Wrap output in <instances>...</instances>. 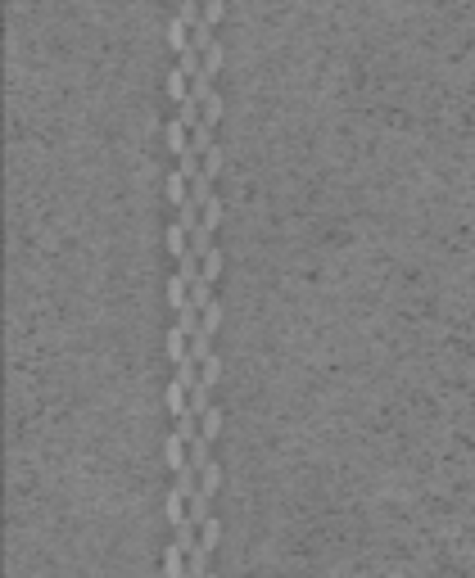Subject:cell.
I'll return each mask as SVG.
<instances>
[{
  "instance_id": "6da1fadb",
  "label": "cell",
  "mask_w": 475,
  "mask_h": 578,
  "mask_svg": "<svg viewBox=\"0 0 475 578\" xmlns=\"http://www.w3.org/2000/svg\"><path fill=\"white\" fill-rule=\"evenodd\" d=\"M190 303H195L199 312H204V307L213 303V276H204V272H199L195 281H190Z\"/></svg>"
},
{
  "instance_id": "7a4b0ae2",
  "label": "cell",
  "mask_w": 475,
  "mask_h": 578,
  "mask_svg": "<svg viewBox=\"0 0 475 578\" xmlns=\"http://www.w3.org/2000/svg\"><path fill=\"white\" fill-rule=\"evenodd\" d=\"M168 144H173V154L195 149V144H190V127H186L182 118H173V122H168Z\"/></svg>"
},
{
  "instance_id": "3957f363",
  "label": "cell",
  "mask_w": 475,
  "mask_h": 578,
  "mask_svg": "<svg viewBox=\"0 0 475 578\" xmlns=\"http://www.w3.org/2000/svg\"><path fill=\"white\" fill-rule=\"evenodd\" d=\"M186 32H190V23H186L182 14H173V18H168V45H173L177 54H182L186 45H190V41H186Z\"/></svg>"
},
{
  "instance_id": "277c9868",
  "label": "cell",
  "mask_w": 475,
  "mask_h": 578,
  "mask_svg": "<svg viewBox=\"0 0 475 578\" xmlns=\"http://www.w3.org/2000/svg\"><path fill=\"white\" fill-rule=\"evenodd\" d=\"M190 357H195L199 366L213 357V334H208V330H195V334H190Z\"/></svg>"
},
{
  "instance_id": "5b68a950",
  "label": "cell",
  "mask_w": 475,
  "mask_h": 578,
  "mask_svg": "<svg viewBox=\"0 0 475 578\" xmlns=\"http://www.w3.org/2000/svg\"><path fill=\"white\" fill-rule=\"evenodd\" d=\"M186 393H190V384H182V380H173V384H168V411H173V420L190 407V402H186Z\"/></svg>"
},
{
  "instance_id": "8992f818",
  "label": "cell",
  "mask_w": 475,
  "mask_h": 578,
  "mask_svg": "<svg viewBox=\"0 0 475 578\" xmlns=\"http://www.w3.org/2000/svg\"><path fill=\"white\" fill-rule=\"evenodd\" d=\"M168 95H173V104H182L186 95H190V73H182V68L168 73Z\"/></svg>"
},
{
  "instance_id": "52a82bcc",
  "label": "cell",
  "mask_w": 475,
  "mask_h": 578,
  "mask_svg": "<svg viewBox=\"0 0 475 578\" xmlns=\"http://www.w3.org/2000/svg\"><path fill=\"white\" fill-rule=\"evenodd\" d=\"M186 285H190V276H182V272H177L173 281H168V303H173V312L190 303V298H186Z\"/></svg>"
},
{
  "instance_id": "ba28073f",
  "label": "cell",
  "mask_w": 475,
  "mask_h": 578,
  "mask_svg": "<svg viewBox=\"0 0 475 578\" xmlns=\"http://www.w3.org/2000/svg\"><path fill=\"white\" fill-rule=\"evenodd\" d=\"M208 502H213V493H204V488L190 493V519H195V524H204V519H208Z\"/></svg>"
},
{
  "instance_id": "9c48e42d",
  "label": "cell",
  "mask_w": 475,
  "mask_h": 578,
  "mask_svg": "<svg viewBox=\"0 0 475 578\" xmlns=\"http://www.w3.org/2000/svg\"><path fill=\"white\" fill-rule=\"evenodd\" d=\"M186 181H190V177H186V172H182V168H177V172H173V177H168V199H173V204H186V199H190V190H186Z\"/></svg>"
},
{
  "instance_id": "30bf717a",
  "label": "cell",
  "mask_w": 475,
  "mask_h": 578,
  "mask_svg": "<svg viewBox=\"0 0 475 578\" xmlns=\"http://www.w3.org/2000/svg\"><path fill=\"white\" fill-rule=\"evenodd\" d=\"M186 502H190V497H186V493H177V488L168 493V524H173V528L186 519Z\"/></svg>"
},
{
  "instance_id": "8fae6325",
  "label": "cell",
  "mask_w": 475,
  "mask_h": 578,
  "mask_svg": "<svg viewBox=\"0 0 475 578\" xmlns=\"http://www.w3.org/2000/svg\"><path fill=\"white\" fill-rule=\"evenodd\" d=\"M199 371H204V366H199L195 357H182V362H177V380H182V384H190V389L199 384Z\"/></svg>"
},
{
  "instance_id": "7c38bea8",
  "label": "cell",
  "mask_w": 475,
  "mask_h": 578,
  "mask_svg": "<svg viewBox=\"0 0 475 578\" xmlns=\"http://www.w3.org/2000/svg\"><path fill=\"white\" fill-rule=\"evenodd\" d=\"M208 393H213V384H204V380L190 389V411H195V416H204V411H208Z\"/></svg>"
},
{
  "instance_id": "4fadbf2b",
  "label": "cell",
  "mask_w": 475,
  "mask_h": 578,
  "mask_svg": "<svg viewBox=\"0 0 475 578\" xmlns=\"http://www.w3.org/2000/svg\"><path fill=\"white\" fill-rule=\"evenodd\" d=\"M190 144H195V149H199V154H204V149H213V122H208V118H204V122H199V127H195V131H190Z\"/></svg>"
},
{
  "instance_id": "5bb4252c",
  "label": "cell",
  "mask_w": 475,
  "mask_h": 578,
  "mask_svg": "<svg viewBox=\"0 0 475 578\" xmlns=\"http://www.w3.org/2000/svg\"><path fill=\"white\" fill-rule=\"evenodd\" d=\"M190 41H195L199 50H208V45H213V23H208V18H199V23L190 27Z\"/></svg>"
},
{
  "instance_id": "9a60e30c",
  "label": "cell",
  "mask_w": 475,
  "mask_h": 578,
  "mask_svg": "<svg viewBox=\"0 0 475 578\" xmlns=\"http://www.w3.org/2000/svg\"><path fill=\"white\" fill-rule=\"evenodd\" d=\"M163 574H186V561H182V547L173 542V551L163 556Z\"/></svg>"
},
{
  "instance_id": "2e32d148",
  "label": "cell",
  "mask_w": 475,
  "mask_h": 578,
  "mask_svg": "<svg viewBox=\"0 0 475 578\" xmlns=\"http://www.w3.org/2000/svg\"><path fill=\"white\" fill-rule=\"evenodd\" d=\"M199 425H204V438H213V434H217V429H222V416H217V411H213V407H208V411H204V416H199Z\"/></svg>"
},
{
  "instance_id": "e0dca14e",
  "label": "cell",
  "mask_w": 475,
  "mask_h": 578,
  "mask_svg": "<svg viewBox=\"0 0 475 578\" xmlns=\"http://www.w3.org/2000/svg\"><path fill=\"white\" fill-rule=\"evenodd\" d=\"M217 484H222V475H217V466H208L204 475H199V488H204V493H217Z\"/></svg>"
},
{
  "instance_id": "ac0fdd59",
  "label": "cell",
  "mask_w": 475,
  "mask_h": 578,
  "mask_svg": "<svg viewBox=\"0 0 475 578\" xmlns=\"http://www.w3.org/2000/svg\"><path fill=\"white\" fill-rule=\"evenodd\" d=\"M217 321H222V312H217V303H208V307H204V325H199V330L213 334V330H217Z\"/></svg>"
},
{
  "instance_id": "d6986e66",
  "label": "cell",
  "mask_w": 475,
  "mask_h": 578,
  "mask_svg": "<svg viewBox=\"0 0 475 578\" xmlns=\"http://www.w3.org/2000/svg\"><path fill=\"white\" fill-rule=\"evenodd\" d=\"M204 221L217 230V221H222V204H217V199H208V204H204Z\"/></svg>"
},
{
  "instance_id": "ffe728a7",
  "label": "cell",
  "mask_w": 475,
  "mask_h": 578,
  "mask_svg": "<svg viewBox=\"0 0 475 578\" xmlns=\"http://www.w3.org/2000/svg\"><path fill=\"white\" fill-rule=\"evenodd\" d=\"M204 118H208V122L222 118V100H217V95H208V100H204Z\"/></svg>"
},
{
  "instance_id": "44dd1931",
  "label": "cell",
  "mask_w": 475,
  "mask_h": 578,
  "mask_svg": "<svg viewBox=\"0 0 475 578\" xmlns=\"http://www.w3.org/2000/svg\"><path fill=\"white\" fill-rule=\"evenodd\" d=\"M217 272H222V258H217V249H213V253H204V276L217 281Z\"/></svg>"
},
{
  "instance_id": "7402d4cb",
  "label": "cell",
  "mask_w": 475,
  "mask_h": 578,
  "mask_svg": "<svg viewBox=\"0 0 475 578\" xmlns=\"http://www.w3.org/2000/svg\"><path fill=\"white\" fill-rule=\"evenodd\" d=\"M204 168L217 177V168H222V154H217V144H213V149H204Z\"/></svg>"
},
{
  "instance_id": "603a6c76",
  "label": "cell",
  "mask_w": 475,
  "mask_h": 578,
  "mask_svg": "<svg viewBox=\"0 0 475 578\" xmlns=\"http://www.w3.org/2000/svg\"><path fill=\"white\" fill-rule=\"evenodd\" d=\"M199 380H204V384H217V357H208V362H204V371H199Z\"/></svg>"
},
{
  "instance_id": "cb8c5ba5",
  "label": "cell",
  "mask_w": 475,
  "mask_h": 578,
  "mask_svg": "<svg viewBox=\"0 0 475 578\" xmlns=\"http://www.w3.org/2000/svg\"><path fill=\"white\" fill-rule=\"evenodd\" d=\"M204 18L217 23V18H222V0H204Z\"/></svg>"
}]
</instances>
